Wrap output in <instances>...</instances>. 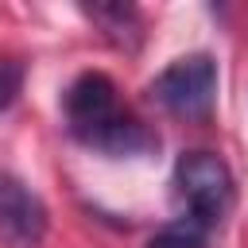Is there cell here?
Instances as JSON below:
<instances>
[{
  "mask_svg": "<svg viewBox=\"0 0 248 248\" xmlns=\"http://www.w3.org/2000/svg\"><path fill=\"white\" fill-rule=\"evenodd\" d=\"M62 116H66L70 136L81 147L101 151L108 159H132L159 147V136L128 105H120L116 81L101 70H85L66 85Z\"/></svg>",
  "mask_w": 248,
  "mask_h": 248,
  "instance_id": "1",
  "label": "cell"
},
{
  "mask_svg": "<svg viewBox=\"0 0 248 248\" xmlns=\"http://www.w3.org/2000/svg\"><path fill=\"white\" fill-rule=\"evenodd\" d=\"M174 198L182 205V217L202 225V229H217L221 217L232 209L236 198V182L229 163L217 151H186L174 163Z\"/></svg>",
  "mask_w": 248,
  "mask_h": 248,
  "instance_id": "2",
  "label": "cell"
},
{
  "mask_svg": "<svg viewBox=\"0 0 248 248\" xmlns=\"http://www.w3.org/2000/svg\"><path fill=\"white\" fill-rule=\"evenodd\" d=\"M151 97L163 105V112H170L178 120H205L213 112V101H217V62H213V54L194 50V54L174 58L151 81Z\"/></svg>",
  "mask_w": 248,
  "mask_h": 248,
  "instance_id": "3",
  "label": "cell"
},
{
  "mask_svg": "<svg viewBox=\"0 0 248 248\" xmlns=\"http://www.w3.org/2000/svg\"><path fill=\"white\" fill-rule=\"evenodd\" d=\"M50 229L43 198L16 174L0 170V240L8 248H39Z\"/></svg>",
  "mask_w": 248,
  "mask_h": 248,
  "instance_id": "4",
  "label": "cell"
},
{
  "mask_svg": "<svg viewBox=\"0 0 248 248\" xmlns=\"http://www.w3.org/2000/svg\"><path fill=\"white\" fill-rule=\"evenodd\" d=\"M81 16L120 50H136L143 43V16L136 4H81Z\"/></svg>",
  "mask_w": 248,
  "mask_h": 248,
  "instance_id": "5",
  "label": "cell"
},
{
  "mask_svg": "<svg viewBox=\"0 0 248 248\" xmlns=\"http://www.w3.org/2000/svg\"><path fill=\"white\" fill-rule=\"evenodd\" d=\"M205 236H209V229L178 217V221L163 225V229L151 236V248H205Z\"/></svg>",
  "mask_w": 248,
  "mask_h": 248,
  "instance_id": "6",
  "label": "cell"
},
{
  "mask_svg": "<svg viewBox=\"0 0 248 248\" xmlns=\"http://www.w3.org/2000/svg\"><path fill=\"white\" fill-rule=\"evenodd\" d=\"M19 89H23V62L12 54H0V112L16 105Z\"/></svg>",
  "mask_w": 248,
  "mask_h": 248,
  "instance_id": "7",
  "label": "cell"
}]
</instances>
